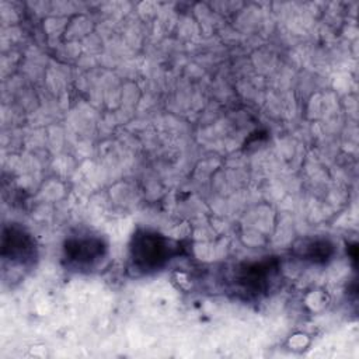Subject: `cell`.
I'll list each match as a JSON object with an SVG mask.
<instances>
[{
	"label": "cell",
	"instance_id": "obj_1",
	"mask_svg": "<svg viewBox=\"0 0 359 359\" xmlns=\"http://www.w3.org/2000/svg\"><path fill=\"white\" fill-rule=\"evenodd\" d=\"M164 247L157 236H143L137 245L133 247L136 259H144L146 265L157 264L164 257Z\"/></svg>",
	"mask_w": 359,
	"mask_h": 359
}]
</instances>
